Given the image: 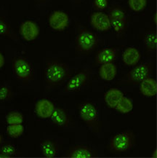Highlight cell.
<instances>
[{"label": "cell", "instance_id": "25", "mask_svg": "<svg viewBox=\"0 0 157 158\" xmlns=\"http://www.w3.org/2000/svg\"><path fill=\"white\" fill-rule=\"evenodd\" d=\"M23 114L18 111H11L6 115V122L8 125L23 124Z\"/></svg>", "mask_w": 157, "mask_h": 158}, {"label": "cell", "instance_id": "18", "mask_svg": "<svg viewBox=\"0 0 157 158\" xmlns=\"http://www.w3.org/2000/svg\"><path fill=\"white\" fill-rule=\"evenodd\" d=\"M117 74V66L114 63L100 65L99 75L103 80L111 82L115 79Z\"/></svg>", "mask_w": 157, "mask_h": 158}, {"label": "cell", "instance_id": "27", "mask_svg": "<svg viewBox=\"0 0 157 158\" xmlns=\"http://www.w3.org/2000/svg\"><path fill=\"white\" fill-rule=\"evenodd\" d=\"M24 133V127L23 124L8 125L7 127V133L13 139L21 137Z\"/></svg>", "mask_w": 157, "mask_h": 158}, {"label": "cell", "instance_id": "11", "mask_svg": "<svg viewBox=\"0 0 157 158\" xmlns=\"http://www.w3.org/2000/svg\"><path fill=\"white\" fill-rule=\"evenodd\" d=\"M19 33L25 41L33 42L39 35V28L35 22L28 20L21 24Z\"/></svg>", "mask_w": 157, "mask_h": 158}, {"label": "cell", "instance_id": "32", "mask_svg": "<svg viewBox=\"0 0 157 158\" xmlns=\"http://www.w3.org/2000/svg\"><path fill=\"white\" fill-rule=\"evenodd\" d=\"M48 0H37V3L39 5H42V4H45L47 2Z\"/></svg>", "mask_w": 157, "mask_h": 158}, {"label": "cell", "instance_id": "6", "mask_svg": "<svg viewBox=\"0 0 157 158\" xmlns=\"http://www.w3.org/2000/svg\"><path fill=\"white\" fill-rule=\"evenodd\" d=\"M14 75L23 84L28 85L34 80V71L31 62L23 56H15L12 59Z\"/></svg>", "mask_w": 157, "mask_h": 158}, {"label": "cell", "instance_id": "17", "mask_svg": "<svg viewBox=\"0 0 157 158\" xmlns=\"http://www.w3.org/2000/svg\"><path fill=\"white\" fill-rule=\"evenodd\" d=\"M140 91L146 97H154L157 92L156 81L151 77H148L140 83Z\"/></svg>", "mask_w": 157, "mask_h": 158}, {"label": "cell", "instance_id": "9", "mask_svg": "<svg viewBox=\"0 0 157 158\" xmlns=\"http://www.w3.org/2000/svg\"><path fill=\"white\" fill-rule=\"evenodd\" d=\"M50 118L52 123L58 127L67 128L74 125V120L72 117L66 109L60 107H55Z\"/></svg>", "mask_w": 157, "mask_h": 158}, {"label": "cell", "instance_id": "19", "mask_svg": "<svg viewBox=\"0 0 157 158\" xmlns=\"http://www.w3.org/2000/svg\"><path fill=\"white\" fill-rule=\"evenodd\" d=\"M123 96L124 94L119 89L113 88L105 93L103 98L108 106L111 109H115L118 102Z\"/></svg>", "mask_w": 157, "mask_h": 158}, {"label": "cell", "instance_id": "7", "mask_svg": "<svg viewBox=\"0 0 157 158\" xmlns=\"http://www.w3.org/2000/svg\"><path fill=\"white\" fill-rule=\"evenodd\" d=\"M92 75V69H82L73 77L68 79L64 91L66 93H76L80 91L91 82Z\"/></svg>", "mask_w": 157, "mask_h": 158}, {"label": "cell", "instance_id": "10", "mask_svg": "<svg viewBox=\"0 0 157 158\" xmlns=\"http://www.w3.org/2000/svg\"><path fill=\"white\" fill-rule=\"evenodd\" d=\"M49 25L55 31H63L68 27L69 23V16L61 10L53 11L50 15Z\"/></svg>", "mask_w": 157, "mask_h": 158}, {"label": "cell", "instance_id": "13", "mask_svg": "<svg viewBox=\"0 0 157 158\" xmlns=\"http://www.w3.org/2000/svg\"><path fill=\"white\" fill-rule=\"evenodd\" d=\"M117 56V49L116 48H105L97 52L95 56V64L103 65L114 63Z\"/></svg>", "mask_w": 157, "mask_h": 158}, {"label": "cell", "instance_id": "12", "mask_svg": "<svg viewBox=\"0 0 157 158\" xmlns=\"http://www.w3.org/2000/svg\"><path fill=\"white\" fill-rule=\"evenodd\" d=\"M90 23L94 29L102 32H107L111 29L110 18L103 12H95L90 17Z\"/></svg>", "mask_w": 157, "mask_h": 158}, {"label": "cell", "instance_id": "35", "mask_svg": "<svg viewBox=\"0 0 157 158\" xmlns=\"http://www.w3.org/2000/svg\"><path fill=\"white\" fill-rule=\"evenodd\" d=\"M3 140H4V139H3V136H2V134H0V145H1L2 143H3Z\"/></svg>", "mask_w": 157, "mask_h": 158}, {"label": "cell", "instance_id": "15", "mask_svg": "<svg viewBox=\"0 0 157 158\" xmlns=\"http://www.w3.org/2000/svg\"><path fill=\"white\" fill-rule=\"evenodd\" d=\"M122 61L127 66H135L141 58V53L135 47L127 48L122 53Z\"/></svg>", "mask_w": 157, "mask_h": 158}, {"label": "cell", "instance_id": "20", "mask_svg": "<svg viewBox=\"0 0 157 158\" xmlns=\"http://www.w3.org/2000/svg\"><path fill=\"white\" fill-rule=\"evenodd\" d=\"M143 44L146 51L148 53H153L156 51L157 44L156 31L154 29H151L146 31L143 36Z\"/></svg>", "mask_w": 157, "mask_h": 158}, {"label": "cell", "instance_id": "34", "mask_svg": "<svg viewBox=\"0 0 157 158\" xmlns=\"http://www.w3.org/2000/svg\"><path fill=\"white\" fill-rule=\"evenodd\" d=\"M156 18H157V16H156V13H155V14L154 15V17H153V21H154V24H156Z\"/></svg>", "mask_w": 157, "mask_h": 158}, {"label": "cell", "instance_id": "14", "mask_svg": "<svg viewBox=\"0 0 157 158\" xmlns=\"http://www.w3.org/2000/svg\"><path fill=\"white\" fill-rule=\"evenodd\" d=\"M55 109V105L52 101L46 98L38 101L35 104L36 114L42 119L50 118Z\"/></svg>", "mask_w": 157, "mask_h": 158}, {"label": "cell", "instance_id": "5", "mask_svg": "<svg viewBox=\"0 0 157 158\" xmlns=\"http://www.w3.org/2000/svg\"><path fill=\"white\" fill-rule=\"evenodd\" d=\"M154 68L155 65L153 62H146L138 65L127 73L118 84L121 85H139L145 79L152 75Z\"/></svg>", "mask_w": 157, "mask_h": 158}, {"label": "cell", "instance_id": "37", "mask_svg": "<svg viewBox=\"0 0 157 158\" xmlns=\"http://www.w3.org/2000/svg\"><path fill=\"white\" fill-rule=\"evenodd\" d=\"M76 1H81V0H76Z\"/></svg>", "mask_w": 157, "mask_h": 158}, {"label": "cell", "instance_id": "26", "mask_svg": "<svg viewBox=\"0 0 157 158\" xmlns=\"http://www.w3.org/2000/svg\"><path fill=\"white\" fill-rule=\"evenodd\" d=\"M0 153H2L7 158L14 157L18 155L15 145L11 143H5L3 144L2 143L0 145Z\"/></svg>", "mask_w": 157, "mask_h": 158}, {"label": "cell", "instance_id": "33", "mask_svg": "<svg viewBox=\"0 0 157 158\" xmlns=\"http://www.w3.org/2000/svg\"><path fill=\"white\" fill-rule=\"evenodd\" d=\"M151 157L153 158H156L157 157V152H156V149L153 151L152 155H151Z\"/></svg>", "mask_w": 157, "mask_h": 158}, {"label": "cell", "instance_id": "36", "mask_svg": "<svg viewBox=\"0 0 157 158\" xmlns=\"http://www.w3.org/2000/svg\"><path fill=\"white\" fill-rule=\"evenodd\" d=\"M0 158H7L5 155H3L2 153H0Z\"/></svg>", "mask_w": 157, "mask_h": 158}, {"label": "cell", "instance_id": "8", "mask_svg": "<svg viewBox=\"0 0 157 158\" xmlns=\"http://www.w3.org/2000/svg\"><path fill=\"white\" fill-rule=\"evenodd\" d=\"M99 156L98 151L87 145H75L65 152L63 157L68 158H93Z\"/></svg>", "mask_w": 157, "mask_h": 158}, {"label": "cell", "instance_id": "28", "mask_svg": "<svg viewBox=\"0 0 157 158\" xmlns=\"http://www.w3.org/2000/svg\"><path fill=\"white\" fill-rule=\"evenodd\" d=\"M129 7L133 12L141 13L146 9L147 0H129Z\"/></svg>", "mask_w": 157, "mask_h": 158}, {"label": "cell", "instance_id": "31", "mask_svg": "<svg viewBox=\"0 0 157 158\" xmlns=\"http://www.w3.org/2000/svg\"><path fill=\"white\" fill-rule=\"evenodd\" d=\"M5 56H4L3 54L0 52V69L3 67L4 65H5Z\"/></svg>", "mask_w": 157, "mask_h": 158}, {"label": "cell", "instance_id": "22", "mask_svg": "<svg viewBox=\"0 0 157 158\" xmlns=\"http://www.w3.org/2000/svg\"><path fill=\"white\" fill-rule=\"evenodd\" d=\"M111 27L114 28V31L119 36H123L127 29V19H117L110 18Z\"/></svg>", "mask_w": 157, "mask_h": 158}, {"label": "cell", "instance_id": "30", "mask_svg": "<svg viewBox=\"0 0 157 158\" xmlns=\"http://www.w3.org/2000/svg\"><path fill=\"white\" fill-rule=\"evenodd\" d=\"M92 6L95 10L102 11L108 7V0H93Z\"/></svg>", "mask_w": 157, "mask_h": 158}, {"label": "cell", "instance_id": "21", "mask_svg": "<svg viewBox=\"0 0 157 158\" xmlns=\"http://www.w3.org/2000/svg\"><path fill=\"white\" fill-rule=\"evenodd\" d=\"M0 36L7 38L14 42L19 41L18 36L13 31L11 24L2 16H0Z\"/></svg>", "mask_w": 157, "mask_h": 158}, {"label": "cell", "instance_id": "4", "mask_svg": "<svg viewBox=\"0 0 157 158\" xmlns=\"http://www.w3.org/2000/svg\"><path fill=\"white\" fill-rule=\"evenodd\" d=\"M136 143V135L131 130L116 133L110 139L108 149L114 154H123L130 152Z\"/></svg>", "mask_w": 157, "mask_h": 158}, {"label": "cell", "instance_id": "24", "mask_svg": "<svg viewBox=\"0 0 157 158\" xmlns=\"http://www.w3.org/2000/svg\"><path fill=\"white\" fill-rule=\"evenodd\" d=\"M108 17L109 18H117V19H127V12L125 9L120 5H114L108 10Z\"/></svg>", "mask_w": 157, "mask_h": 158}, {"label": "cell", "instance_id": "29", "mask_svg": "<svg viewBox=\"0 0 157 158\" xmlns=\"http://www.w3.org/2000/svg\"><path fill=\"white\" fill-rule=\"evenodd\" d=\"M14 96V93L10 87L7 85H3L0 87V101H10Z\"/></svg>", "mask_w": 157, "mask_h": 158}, {"label": "cell", "instance_id": "23", "mask_svg": "<svg viewBox=\"0 0 157 158\" xmlns=\"http://www.w3.org/2000/svg\"><path fill=\"white\" fill-rule=\"evenodd\" d=\"M133 109V104L130 98L123 96L120 99L116 105L115 109L122 114H127Z\"/></svg>", "mask_w": 157, "mask_h": 158}, {"label": "cell", "instance_id": "16", "mask_svg": "<svg viewBox=\"0 0 157 158\" xmlns=\"http://www.w3.org/2000/svg\"><path fill=\"white\" fill-rule=\"evenodd\" d=\"M42 156L45 158H52L58 156V144L54 139H45L40 143Z\"/></svg>", "mask_w": 157, "mask_h": 158}, {"label": "cell", "instance_id": "2", "mask_svg": "<svg viewBox=\"0 0 157 158\" xmlns=\"http://www.w3.org/2000/svg\"><path fill=\"white\" fill-rule=\"evenodd\" d=\"M100 40L98 34L81 25L77 27L75 39V52L78 56H88L98 47Z\"/></svg>", "mask_w": 157, "mask_h": 158}, {"label": "cell", "instance_id": "3", "mask_svg": "<svg viewBox=\"0 0 157 158\" xmlns=\"http://www.w3.org/2000/svg\"><path fill=\"white\" fill-rule=\"evenodd\" d=\"M78 114L82 120L95 134L101 133L103 123L100 119L97 107L90 101H84L78 107Z\"/></svg>", "mask_w": 157, "mask_h": 158}, {"label": "cell", "instance_id": "1", "mask_svg": "<svg viewBox=\"0 0 157 158\" xmlns=\"http://www.w3.org/2000/svg\"><path fill=\"white\" fill-rule=\"evenodd\" d=\"M71 75V68L66 63L56 58H50L46 61L44 77L46 86L49 89L58 88Z\"/></svg>", "mask_w": 157, "mask_h": 158}]
</instances>
